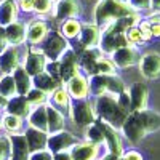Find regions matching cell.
<instances>
[{"instance_id":"obj_19","label":"cell","mask_w":160,"mask_h":160,"mask_svg":"<svg viewBox=\"0 0 160 160\" xmlns=\"http://www.w3.org/2000/svg\"><path fill=\"white\" fill-rule=\"evenodd\" d=\"M47 34H48V28H47V22L43 19H32L26 26V40L32 47L42 43L47 37Z\"/></svg>"},{"instance_id":"obj_3","label":"cell","mask_w":160,"mask_h":160,"mask_svg":"<svg viewBox=\"0 0 160 160\" xmlns=\"http://www.w3.org/2000/svg\"><path fill=\"white\" fill-rule=\"evenodd\" d=\"M93 108H95V114L96 118L102 120V122L109 123L115 128H120L122 123L125 122V118L128 114H125L120 106L117 104L115 96L111 95H102V96H96L93 101Z\"/></svg>"},{"instance_id":"obj_33","label":"cell","mask_w":160,"mask_h":160,"mask_svg":"<svg viewBox=\"0 0 160 160\" xmlns=\"http://www.w3.org/2000/svg\"><path fill=\"white\" fill-rule=\"evenodd\" d=\"M16 85H15V78L11 74H3L0 77V96L10 99L13 96H16Z\"/></svg>"},{"instance_id":"obj_18","label":"cell","mask_w":160,"mask_h":160,"mask_svg":"<svg viewBox=\"0 0 160 160\" xmlns=\"http://www.w3.org/2000/svg\"><path fill=\"white\" fill-rule=\"evenodd\" d=\"M8 138H10V146H11L8 160H29L31 151H29V146H28V141H26L24 135L13 133Z\"/></svg>"},{"instance_id":"obj_21","label":"cell","mask_w":160,"mask_h":160,"mask_svg":"<svg viewBox=\"0 0 160 160\" xmlns=\"http://www.w3.org/2000/svg\"><path fill=\"white\" fill-rule=\"evenodd\" d=\"M3 109H5V114H11V115L26 118V117L29 115L32 106L29 104V101H28V98H26V96L16 95V96L7 99V104H5Z\"/></svg>"},{"instance_id":"obj_12","label":"cell","mask_w":160,"mask_h":160,"mask_svg":"<svg viewBox=\"0 0 160 160\" xmlns=\"http://www.w3.org/2000/svg\"><path fill=\"white\" fill-rule=\"evenodd\" d=\"M138 66H139V72L144 78L154 80L160 77V55L158 53L149 51L146 55H142Z\"/></svg>"},{"instance_id":"obj_1","label":"cell","mask_w":160,"mask_h":160,"mask_svg":"<svg viewBox=\"0 0 160 160\" xmlns=\"http://www.w3.org/2000/svg\"><path fill=\"white\" fill-rule=\"evenodd\" d=\"M160 130V114L152 109L131 111L120 127L122 136L131 144L141 142L148 135Z\"/></svg>"},{"instance_id":"obj_47","label":"cell","mask_w":160,"mask_h":160,"mask_svg":"<svg viewBox=\"0 0 160 160\" xmlns=\"http://www.w3.org/2000/svg\"><path fill=\"white\" fill-rule=\"evenodd\" d=\"M53 160H72V155L69 151H61L53 154Z\"/></svg>"},{"instance_id":"obj_2","label":"cell","mask_w":160,"mask_h":160,"mask_svg":"<svg viewBox=\"0 0 160 160\" xmlns=\"http://www.w3.org/2000/svg\"><path fill=\"white\" fill-rule=\"evenodd\" d=\"M133 11L131 7L127 2H118V0H98V3L95 5V24L99 28H104L106 24L114 22L123 16H128Z\"/></svg>"},{"instance_id":"obj_29","label":"cell","mask_w":160,"mask_h":160,"mask_svg":"<svg viewBox=\"0 0 160 160\" xmlns=\"http://www.w3.org/2000/svg\"><path fill=\"white\" fill-rule=\"evenodd\" d=\"M32 85H34L35 88H38V90L45 91L47 95H51V93L55 91L56 88L61 87V85L56 82V80L53 78L51 75H48L45 71H43L42 74H38V75L32 77Z\"/></svg>"},{"instance_id":"obj_46","label":"cell","mask_w":160,"mask_h":160,"mask_svg":"<svg viewBox=\"0 0 160 160\" xmlns=\"http://www.w3.org/2000/svg\"><path fill=\"white\" fill-rule=\"evenodd\" d=\"M18 7L26 13H31L34 7V0H18Z\"/></svg>"},{"instance_id":"obj_22","label":"cell","mask_w":160,"mask_h":160,"mask_svg":"<svg viewBox=\"0 0 160 160\" xmlns=\"http://www.w3.org/2000/svg\"><path fill=\"white\" fill-rule=\"evenodd\" d=\"M24 138H26V141H28V146H29L31 152L47 149V141H48V133L47 131L28 127V130L24 131Z\"/></svg>"},{"instance_id":"obj_42","label":"cell","mask_w":160,"mask_h":160,"mask_svg":"<svg viewBox=\"0 0 160 160\" xmlns=\"http://www.w3.org/2000/svg\"><path fill=\"white\" fill-rule=\"evenodd\" d=\"M127 3L131 7L133 11H146L151 10V0H127Z\"/></svg>"},{"instance_id":"obj_30","label":"cell","mask_w":160,"mask_h":160,"mask_svg":"<svg viewBox=\"0 0 160 160\" xmlns=\"http://www.w3.org/2000/svg\"><path fill=\"white\" fill-rule=\"evenodd\" d=\"M85 141L93 142L96 146H101L104 142V131H102V122L96 118L91 125L85 128Z\"/></svg>"},{"instance_id":"obj_20","label":"cell","mask_w":160,"mask_h":160,"mask_svg":"<svg viewBox=\"0 0 160 160\" xmlns=\"http://www.w3.org/2000/svg\"><path fill=\"white\" fill-rule=\"evenodd\" d=\"M69 152L72 155V160H96L99 146L88 141H78L77 144L72 146Z\"/></svg>"},{"instance_id":"obj_25","label":"cell","mask_w":160,"mask_h":160,"mask_svg":"<svg viewBox=\"0 0 160 160\" xmlns=\"http://www.w3.org/2000/svg\"><path fill=\"white\" fill-rule=\"evenodd\" d=\"M28 118V123L32 128L42 130L48 133V120H47V104L42 106H35V108L31 109L29 115L26 117Z\"/></svg>"},{"instance_id":"obj_48","label":"cell","mask_w":160,"mask_h":160,"mask_svg":"<svg viewBox=\"0 0 160 160\" xmlns=\"http://www.w3.org/2000/svg\"><path fill=\"white\" fill-rule=\"evenodd\" d=\"M7 48H8V42H7V37H5V28L0 26V53Z\"/></svg>"},{"instance_id":"obj_53","label":"cell","mask_w":160,"mask_h":160,"mask_svg":"<svg viewBox=\"0 0 160 160\" xmlns=\"http://www.w3.org/2000/svg\"><path fill=\"white\" fill-rule=\"evenodd\" d=\"M0 130H2V120H0Z\"/></svg>"},{"instance_id":"obj_6","label":"cell","mask_w":160,"mask_h":160,"mask_svg":"<svg viewBox=\"0 0 160 160\" xmlns=\"http://www.w3.org/2000/svg\"><path fill=\"white\" fill-rule=\"evenodd\" d=\"M68 48H69L68 38L59 31H48L43 40V48H42L48 61H58Z\"/></svg>"},{"instance_id":"obj_41","label":"cell","mask_w":160,"mask_h":160,"mask_svg":"<svg viewBox=\"0 0 160 160\" xmlns=\"http://www.w3.org/2000/svg\"><path fill=\"white\" fill-rule=\"evenodd\" d=\"M10 151H11L10 138L0 135V160H8L10 158Z\"/></svg>"},{"instance_id":"obj_38","label":"cell","mask_w":160,"mask_h":160,"mask_svg":"<svg viewBox=\"0 0 160 160\" xmlns=\"http://www.w3.org/2000/svg\"><path fill=\"white\" fill-rule=\"evenodd\" d=\"M53 0H34L32 11L38 16H47L53 11Z\"/></svg>"},{"instance_id":"obj_24","label":"cell","mask_w":160,"mask_h":160,"mask_svg":"<svg viewBox=\"0 0 160 160\" xmlns=\"http://www.w3.org/2000/svg\"><path fill=\"white\" fill-rule=\"evenodd\" d=\"M5 37L10 47H18L26 42V24L21 21H15L5 28Z\"/></svg>"},{"instance_id":"obj_5","label":"cell","mask_w":160,"mask_h":160,"mask_svg":"<svg viewBox=\"0 0 160 160\" xmlns=\"http://www.w3.org/2000/svg\"><path fill=\"white\" fill-rule=\"evenodd\" d=\"M68 112H69V118L77 127L87 128L96 120L95 108H93V102L88 98L87 99H71Z\"/></svg>"},{"instance_id":"obj_15","label":"cell","mask_w":160,"mask_h":160,"mask_svg":"<svg viewBox=\"0 0 160 160\" xmlns=\"http://www.w3.org/2000/svg\"><path fill=\"white\" fill-rule=\"evenodd\" d=\"M101 40V28L95 22L82 24V29L78 34V43L82 48H96Z\"/></svg>"},{"instance_id":"obj_27","label":"cell","mask_w":160,"mask_h":160,"mask_svg":"<svg viewBox=\"0 0 160 160\" xmlns=\"http://www.w3.org/2000/svg\"><path fill=\"white\" fill-rule=\"evenodd\" d=\"M47 120H48V135L64 130L66 125L64 114L59 109H56L55 106H51L50 102H47Z\"/></svg>"},{"instance_id":"obj_52","label":"cell","mask_w":160,"mask_h":160,"mask_svg":"<svg viewBox=\"0 0 160 160\" xmlns=\"http://www.w3.org/2000/svg\"><path fill=\"white\" fill-rule=\"evenodd\" d=\"M5 104H7V99L0 96V109H2V108H5Z\"/></svg>"},{"instance_id":"obj_43","label":"cell","mask_w":160,"mask_h":160,"mask_svg":"<svg viewBox=\"0 0 160 160\" xmlns=\"http://www.w3.org/2000/svg\"><path fill=\"white\" fill-rule=\"evenodd\" d=\"M29 160H53V152H50L48 149L35 151V152H31Z\"/></svg>"},{"instance_id":"obj_45","label":"cell","mask_w":160,"mask_h":160,"mask_svg":"<svg viewBox=\"0 0 160 160\" xmlns=\"http://www.w3.org/2000/svg\"><path fill=\"white\" fill-rule=\"evenodd\" d=\"M120 158L122 160H144L142 155L138 151H127V152H123L122 155H120Z\"/></svg>"},{"instance_id":"obj_31","label":"cell","mask_w":160,"mask_h":160,"mask_svg":"<svg viewBox=\"0 0 160 160\" xmlns=\"http://www.w3.org/2000/svg\"><path fill=\"white\" fill-rule=\"evenodd\" d=\"M80 29H82V22H80L77 18H72V19L62 21L59 32H61L66 38H68V40H75V38H78Z\"/></svg>"},{"instance_id":"obj_35","label":"cell","mask_w":160,"mask_h":160,"mask_svg":"<svg viewBox=\"0 0 160 160\" xmlns=\"http://www.w3.org/2000/svg\"><path fill=\"white\" fill-rule=\"evenodd\" d=\"M26 98H28L29 104L32 106V108H35V106H42V104H47V101L50 99V95H47L45 91L38 90L35 87H32L29 90V93L26 95Z\"/></svg>"},{"instance_id":"obj_14","label":"cell","mask_w":160,"mask_h":160,"mask_svg":"<svg viewBox=\"0 0 160 160\" xmlns=\"http://www.w3.org/2000/svg\"><path fill=\"white\" fill-rule=\"evenodd\" d=\"M59 61V66H61V75H62V85L68 82L69 78H72L74 75L78 74V56L75 50L72 48H68L66 53L58 59Z\"/></svg>"},{"instance_id":"obj_54","label":"cell","mask_w":160,"mask_h":160,"mask_svg":"<svg viewBox=\"0 0 160 160\" xmlns=\"http://www.w3.org/2000/svg\"><path fill=\"white\" fill-rule=\"evenodd\" d=\"M118 2H127V0H118Z\"/></svg>"},{"instance_id":"obj_51","label":"cell","mask_w":160,"mask_h":160,"mask_svg":"<svg viewBox=\"0 0 160 160\" xmlns=\"http://www.w3.org/2000/svg\"><path fill=\"white\" fill-rule=\"evenodd\" d=\"M151 10L152 11H160V0H151Z\"/></svg>"},{"instance_id":"obj_37","label":"cell","mask_w":160,"mask_h":160,"mask_svg":"<svg viewBox=\"0 0 160 160\" xmlns=\"http://www.w3.org/2000/svg\"><path fill=\"white\" fill-rule=\"evenodd\" d=\"M125 35H127L128 43L133 45V47H138V45L146 43V38H144V35H142V32L139 31L138 26H133V28H130V29L125 32Z\"/></svg>"},{"instance_id":"obj_11","label":"cell","mask_w":160,"mask_h":160,"mask_svg":"<svg viewBox=\"0 0 160 160\" xmlns=\"http://www.w3.org/2000/svg\"><path fill=\"white\" fill-rule=\"evenodd\" d=\"M80 2L78 0H56V3L53 5V18L56 21H66L72 19L80 15Z\"/></svg>"},{"instance_id":"obj_36","label":"cell","mask_w":160,"mask_h":160,"mask_svg":"<svg viewBox=\"0 0 160 160\" xmlns=\"http://www.w3.org/2000/svg\"><path fill=\"white\" fill-rule=\"evenodd\" d=\"M117 68L114 66V62L111 61V58H106V56H101L96 62V68H95V74L93 75H98V74H102V75H111V74H117L115 72Z\"/></svg>"},{"instance_id":"obj_44","label":"cell","mask_w":160,"mask_h":160,"mask_svg":"<svg viewBox=\"0 0 160 160\" xmlns=\"http://www.w3.org/2000/svg\"><path fill=\"white\" fill-rule=\"evenodd\" d=\"M138 28H139V31L142 32V35H144V38H146V42H148V40H151V38H152V32H151V24H149V21H148V19H141V21L138 22Z\"/></svg>"},{"instance_id":"obj_10","label":"cell","mask_w":160,"mask_h":160,"mask_svg":"<svg viewBox=\"0 0 160 160\" xmlns=\"http://www.w3.org/2000/svg\"><path fill=\"white\" fill-rule=\"evenodd\" d=\"M102 122V120H101ZM102 131H104V146L108 149L109 154H114L120 157L123 154V139H122V133H118V128L102 122Z\"/></svg>"},{"instance_id":"obj_26","label":"cell","mask_w":160,"mask_h":160,"mask_svg":"<svg viewBox=\"0 0 160 160\" xmlns=\"http://www.w3.org/2000/svg\"><path fill=\"white\" fill-rule=\"evenodd\" d=\"M18 3L16 0H2L0 2V26L7 28L8 24L15 22L18 18Z\"/></svg>"},{"instance_id":"obj_23","label":"cell","mask_w":160,"mask_h":160,"mask_svg":"<svg viewBox=\"0 0 160 160\" xmlns=\"http://www.w3.org/2000/svg\"><path fill=\"white\" fill-rule=\"evenodd\" d=\"M19 68V55L16 47H8L0 53V72L2 74H13Z\"/></svg>"},{"instance_id":"obj_34","label":"cell","mask_w":160,"mask_h":160,"mask_svg":"<svg viewBox=\"0 0 160 160\" xmlns=\"http://www.w3.org/2000/svg\"><path fill=\"white\" fill-rule=\"evenodd\" d=\"M0 120H2V128L7 130L10 135H13V133H19V130L22 128V118L21 117L5 114Z\"/></svg>"},{"instance_id":"obj_49","label":"cell","mask_w":160,"mask_h":160,"mask_svg":"<svg viewBox=\"0 0 160 160\" xmlns=\"http://www.w3.org/2000/svg\"><path fill=\"white\" fill-rule=\"evenodd\" d=\"M149 24H151L152 37H160V22H149Z\"/></svg>"},{"instance_id":"obj_7","label":"cell","mask_w":160,"mask_h":160,"mask_svg":"<svg viewBox=\"0 0 160 160\" xmlns=\"http://www.w3.org/2000/svg\"><path fill=\"white\" fill-rule=\"evenodd\" d=\"M111 61L114 62V66L117 69H127L131 66H136L141 59V53L138 50V47L133 45H125L122 48H117L115 51H112L109 55Z\"/></svg>"},{"instance_id":"obj_4","label":"cell","mask_w":160,"mask_h":160,"mask_svg":"<svg viewBox=\"0 0 160 160\" xmlns=\"http://www.w3.org/2000/svg\"><path fill=\"white\" fill-rule=\"evenodd\" d=\"M88 88L91 96H102V95H111L117 96L122 91H125V83L117 74L111 75H90L88 77Z\"/></svg>"},{"instance_id":"obj_32","label":"cell","mask_w":160,"mask_h":160,"mask_svg":"<svg viewBox=\"0 0 160 160\" xmlns=\"http://www.w3.org/2000/svg\"><path fill=\"white\" fill-rule=\"evenodd\" d=\"M69 102H71V96L68 95V91H66V88L59 87L56 88L55 91L50 95V104L55 106L56 109H68L69 108Z\"/></svg>"},{"instance_id":"obj_16","label":"cell","mask_w":160,"mask_h":160,"mask_svg":"<svg viewBox=\"0 0 160 160\" xmlns=\"http://www.w3.org/2000/svg\"><path fill=\"white\" fill-rule=\"evenodd\" d=\"M77 56H78V68L87 74V77H90L95 74L96 62L102 56V51L98 47L96 48H82V51L77 53Z\"/></svg>"},{"instance_id":"obj_13","label":"cell","mask_w":160,"mask_h":160,"mask_svg":"<svg viewBox=\"0 0 160 160\" xmlns=\"http://www.w3.org/2000/svg\"><path fill=\"white\" fill-rule=\"evenodd\" d=\"M64 88L68 91V95L71 96V99H87L90 95L88 77H85L82 74H77L64 83Z\"/></svg>"},{"instance_id":"obj_9","label":"cell","mask_w":160,"mask_h":160,"mask_svg":"<svg viewBox=\"0 0 160 160\" xmlns=\"http://www.w3.org/2000/svg\"><path fill=\"white\" fill-rule=\"evenodd\" d=\"M78 139L72 135V133L61 130L56 133H50L48 135V141H47V149L50 152H61V151H71V148L74 144H77Z\"/></svg>"},{"instance_id":"obj_17","label":"cell","mask_w":160,"mask_h":160,"mask_svg":"<svg viewBox=\"0 0 160 160\" xmlns=\"http://www.w3.org/2000/svg\"><path fill=\"white\" fill-rule=\"evenodd\" d=\"M130 95L131 101V111H142L148 109V98H149V91L142 82H135L131 83V87L127 90Z\"/></svg>"},{"instance_id":"obj_50","label":"cell","mask_w":160,"mask_h":160,"mask_svg":"<svg viewBox=\"0 0 160 160\" xmlns=\"http://www.w3.org/2000/svg\"><path fill=\"white\" fill-rule=\"evenodd\" d=\"M96 160H122L120 157H117V155H114V154H104L102 157H99V158H96Z\"/></svg>"},{"instance_id":"obj_39","label":"cell","mask_w":160,"mask_h":160,"mask_svg":"<svg viewBox=\"0 0 160 160\" xmlns=\"http://www.w3.org/2000/svg\"><path fill=\"white\" fill-rule=\"evenodd\" d=\"M45 72H47L48 75H51L59 85H62V75H61L59 61H48V62H47V68H45Z\"/></svg>"},{"instance_id":"obj_8","label":"cell","mask_w":160,"mask_h":160,"mask_svg":"<svg viewBox=\"0 0 160 160\" xmlns=\"http://www.w3.org/2000/svg\"><path fill=\"white\" fill-rule=\"evenodd\" d=\"M47 56L42 48H37V47H31L28 51H26V56L22 61V68L24 71L28 72L31 77H35L38 74H42L47 68Z\"/></svg>"},{"instance_id":"obj_28","label":"cell","mask_w":160,"mask_h":160,"mask_svg":"<svg viewBox=\"0 0 160 160\" xmlns=\"http://www.w3.org/2000/svg\"><path fill=\"white\" fill-rule=\"evenodd\" d=\"M13 78H15V85H16V93L21 96H26L29 93V90L34 87L32 85V77L24 71L22 66L16 68V71L11 74Z\"/></svg>"},{"instance_id":"obj_40","label":"cell","mask_w":160,"mask_h":160,"mask_svg":"<svg viewBox=\"0 0 160 160\" xmlns=\"http://www.w3.org/2000/svg\"><path fill=\"white\" fill-rule=\"evenodd\" d=\"M117 99V104L120 106V109H122L125 114H130L131 112V101H130V95H128V91H122L120 95L115 96Z\"/></svg>"}]
</instances>
